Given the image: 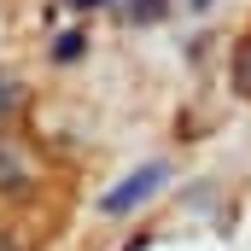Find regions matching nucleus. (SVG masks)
<instances>
[{"mask_svg":"<svg viewBox=\"0 0 251 251\" xmlns=\"http://www.w3.org/2000/svg\"><path fill=\"white\" fill-rule=\"evenodd\" d=\"M164 176H170L164 164H146V170H134L123 187H111L105 199H100V210H105V216H123V210H134L140 199H152V193H158V181H164Z\"/></svg>","mask_w":251,"mask_h":251,"instance_id":"1","label":"nucleus"},{"mask_svg":"<svg viewBox=\"0 0 251 251\" xmlns=\"http://www.w3.org/2000/svg\"><path fill=\"white\" fill-rule=\"evenodd\" d=\"M29 187H35V170L0 140V193H29Z\"/></svg>","mask_w":251,"mask_h":251,"instance_id":"2","label":"nucleus"},{"mask_svg":"<svg viewBox=\"0 0 251 251\" xmlns=\"http://www.w3.org/2000/svg\"><path fill=\"white\" fill-rule=\"evenodd\" d=\"M82 53H88V35H82V29H70V35H59V47H53V59H59V64L82 59Z\"/></svg>","mask_w":251,"mask_h":251,"instance_id":"3","label":"nucleus"},{"mask_svg":"<svg viewBox=\"0 0 251 251\" xmlns=\"http://www.w3.org/2000/svg\"><path fill=\"white\" fill-rule=\"evenodd\" d=\"M0 251H18V246H12V234H6V228H0Z\"/></svg>","mask_w":251,"mask_h":251,"instance_id":"4","label":"nucleus"},{"mask_svg":"<svg viewBox=\"0 0 251 251\" xmlns=\"http://www.w3.org/2000/svg\"><path fill=\"white\" fill-rule=\"evenodd\" d=\"M6 94H12V82H6V76H0V105H6Z\"/></svg>","mask_w":251,"mask_h":251,"instance_id":"5","label":"nucleus"},{"mask_svg":"<svg viewBox=\"0 0 251 251\" xmlns=\"http://www.w3.org/2000/svg\"><path fill=\"white\" fill-rule=\"evenodd\" d=\"M70 6H105V0H70Z\"/></svg>","mask_w":251,"mask_h":251,"instance_id":"6","label":"nucleus"}]
</instances>
